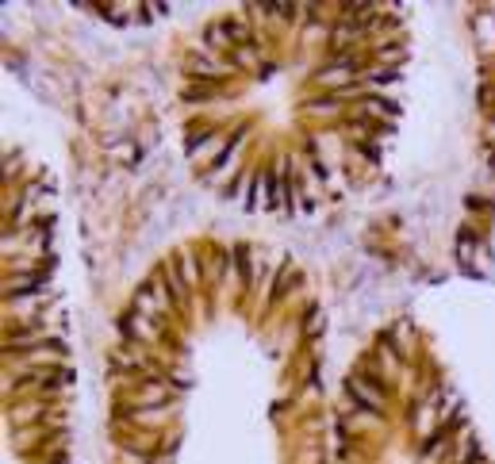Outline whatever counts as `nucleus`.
<instances>
[{
    "instance_id": "nucleus-2",
    "label": "nucleus",
    "mask_w": 495,
    "mask_h": 464,
    "mask_svg": "<svg viewBox=\"0 0 495 464\" xmlns=\"http://www.w3.org/2000/svg\"><path fill=\"white\" fill-rule=\"evenodd\" d=\"M269 200L280 203V181H277V173H269Z\"/></svg>"
},
{
    "instance_id": "nucleus-1",
    "label": "nucleus",
    "mask_w": 495,
    "mask_h": 464,
    "mask_svg": "<svg viewBox=\"0 0 495 464\" xmlns=\"http://www.w3.org/2000/svg\"><path fill=\"white\" fill-rule=\"evenodd\" d=\"M350 395L365 407V411H377V407H380V399L372 395L369 388H365V376H353V380H350Z\"/></svg>"
}]
</instances>
